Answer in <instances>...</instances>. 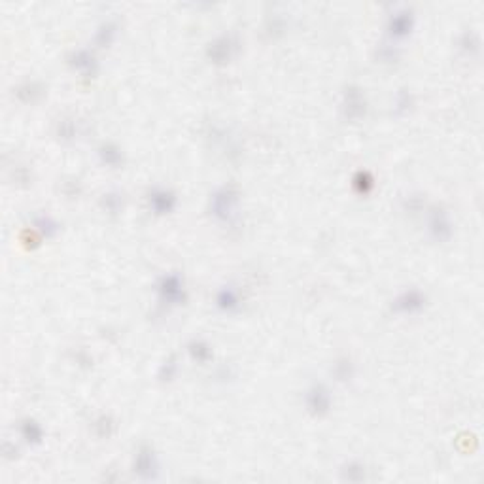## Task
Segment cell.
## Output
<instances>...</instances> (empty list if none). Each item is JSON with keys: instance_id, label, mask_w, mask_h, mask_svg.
<instances>
[{"instance_id": "277c9868", "label": "cell", "mask_w": 484, "mask_h": 484, "mask_svg": "<svg viewBox=\"0 0 484 484\" xmlns=\"http://www.w3.org/2000/svg\"><path fill=\"white\" fill-rule=\"evenodd\" d=\"M218 303L222 304L223 309H231V307L237 304V295H235L231 290H223V292L220 293V297H218Z\"/></svg>"}, {"instance_id": "7a4b0ae2", "label": "cell", "mask_w": 484, "mask_h": 484, "mask_svg": "<svg viewBox=\"0 0 484 484\" xmlns=\"http://www.w3.org/2000/svg\"><path fill=\"white\" fill-rule=\"evenodd\" d=\"M161 292H163L165 297L169 299H176L178 295H180V280L176 278V276H169V278H165L163 280V286H161Z\"/></svg>"}, {"instance_id": "3957f363", "label": "cell", "mask_w": 484, "mask_h": 484, "mask_svg": "<svg viewBox=\"0 0 484 484\" xmlns=\"http://www.w3.org/2000/svg\"><path fill=\"white\" fill-rule=\"evenodd\" d=\"M397 307L403 310H413V307H420V297H418V293H405L403 297L397 299Z\"/></svg>"}, {"instance_id": "6da1fadb", "label": "cell", "mask_w": 484, "mask_h": 484, "mask_svg": "<svg viewBox=\"0 0 484 484\" xmlns=\"http://www.w3.org/2000/svg\"><path fill=\"white\" fill-rule=\"evenodd\" d=\"M172 203H174V199L170 197L169 193L167 191H157V193H153V197H152V204H153V208L155 210H159V212H167V210H170L172 208Z\"/></svg>"}]
</instances>
